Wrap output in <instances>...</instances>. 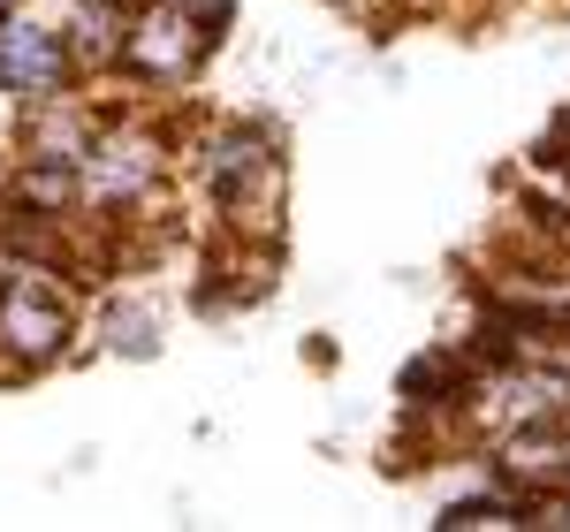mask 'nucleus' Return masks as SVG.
<instances>
[{
	"mask_svg": "<svg viewBox=\"0 0 570 532\" xmlns=\"http://www.w3.org/2000/svg\"><path fill=\"white\" fill-rule=\"evenodd\" d=\"M183 198L228 236H282L289 130L274 115H206L183 130Z\"/></svg>",
	"mask_w": 570,
	"mask_h": 532,
	"instance_id": "obj_1",
	"label": "nucleus"
},
{
	"mask_svg": "<svg viewBox=\"0 0 570 532\" xmlns=\"http://www.w3.org/2000/svg\"><path fill=\"white\" fill-rule=\"evenodd\" d=\"M85 357V289L46 259L0 252V381L23 388Z\"/></svg>",
	"mask_w": 570,
	"mask_h": 532,
	"instance_id": "obj_2",
	"label": "nucleus"
},
{
	"mask_svg": "<svg viewBox=\"0 0 570 532\" xmlns=\"http://www.w3.org/2000/svg\"><path fill=\"white\" fill-rule=\"evenodd\" d=\"M206 61H214V46L198 39V23H190L183 8H168V0H137L122 61H115L107 85L137 91V99H183V91L206 77Z\"/></svg>",
	"mask_w": 570,
	"mask_h": 532,
	"instance_id": "obj_3",
	"label": "nucleus"
},
{
	"mask_svg": "<svg viewBox=\"0 0 570 532\" xmlns=\"http://www.w3.org/2000/svg\"><path fill=\"white\" fill-rule=\"evenodd\" d=\"M85 91V69H77V46L61 31V16L46 0H23L8 23H0V99L8 107H53Z\"/></svg>",
	"mask_w": 570,
	"mask_h": 532,
	"instance_id": "obj_4",
	"label": "nucleus"
},
{
	"mask_svg": "<svg viewBox=\"0 0 570 532\" xmlns=\"http://www.w3.org/2000/svg\"><path fill=\"white\" fill-rule=\"evenodd\" d=\"M85 351L115 357V365H153V357L168 351L160 297H145L130 282H99V297H85Z\"/></svg>",
	"mask_w": 570,
	"mask_h": 532,
	"instance_id": "obj_5",
	"label": "nucleus"
},
{
	"mask_svg": "<svg viewBox=\"0 0 570 532\" xmlns=\"http://www.w3.org/2000/svg\"><path fill=\"white\" fill-rule=\"evenodd\" d=\"M472 357L464 343H434V351L403 357L395 365V403H403V418H434V426H456L464 418V396H472Z\"/></svg>",
	"mask_w": 570,
	"mask_h": 532,
	"instance_id": "obj_6",
	"label": "nucleus"
},
{
	"mask_svg": "<svg viewBox=\"0 0 570 532\" xmlns=\"http://www.w3.org/2000/svg\"><path fill=\"white\" fill-rule=\"evenodd\" d=\"M53 16H61L69 46H77L85 85H107V77H115V61H122V39H130L137 0H61Z\"/></svg>",
	"mask_w": 570,
	"mask_h": 532,
	"instance_id": "obj_7",
	"label": "nucleus"
},
{
	"mask_svg": "<svg viewBox=\"0 0 570 532\" xmlns=\"http://www.w3.org/2000/svg\"><path fill=\"white\" fill-rule=\"evenodd\" d=\"M168 8H183V16H190V23H198V39L214 46H228V31H236V0H168Z\"/></svg>",
	"mask_w": 570,
	"mask_h": 532,
	"instance_id": "obj_8",
	"label": "nucleus"
},
{
	"mask_svg": "<svg viewBox=\"0 0 570 532\" xmlns=\"http://www.w3.org/2000/svg\"><path fill=\"white\" fill-rule=\"evenodd\" d=\"M305 365L312 373H335V335H305Z\"/></svg>",
	"mask_w": 570,
	"mask_h": 532,
	"instance_id": "obj_9",
	"label": "nucleus"
},
{
	"mask_svg": "<svg viewBox=\"0 0 570 532\" xmlns=\"http://www.w3.org/2000/svg\"><path fill=\"white\" fill-rule=\"evenodd\" d=\"M0 183H8V168H0Z\"/></svg>",
	"mask_w": 570,
	"mask_h": 532,
	"instance_id": "obj_10",
	"label": "nucleus"
},
{
	"mask_svg": "<svg viewBox=\"0 0 570 532\" xmlns=\"http://www.w3.org/2000/svg\"><path fill=\"white\" fill-rule=\"evenodd\" d=\"M16 8H23V0H16Z\"/></svg>",
	"mask_w": 570,
	"mask_h": 532,
	"instance_id": "obj_11",
	"label": "nucleus"
}]
</instances>
